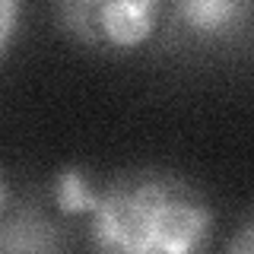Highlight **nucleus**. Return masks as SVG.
Segmentation results:
<instances>
[{
  "label": "nucleus",
  "mask_w": 254,
  "mask_h": 254,
  "mask_svg": "<svg viewBox=\"0 0 254 254\" xmlns=\"http://www.w3.org/2000/svg\"><path fill=\"white\" fill-rule=\"evenodd\" d=\"M213 203L181 172L140 165L95 190L89 210L92 254H206Z\"/></svg>",
  "instance_id": "1"
},
{
  "label": "nucleus",
  "mask_w": 254,
  "mask_h": 254,
  "mask_svg": "<svg viewBox=\"0 0 254 254\" xmlns=\"http://www.w3.org/2000/svg\"><path fill=\"white\" fill-rule=\"evenodd\" d=\"M159 10L153 0H111V3H64L58 16L64 29L92 48H140L153 35Z\"/></svg>",
  "instance_id": "2"
},
{
  "label": "nucleus",
  "mask_w": 254,
  "mask_h": 254,
  "mask_svg": "<svg viewBox=\"0 0 254 254\" xmlns=\"http://www.w3.org/2000/svg\"><path fill=\"white\" fill-rule=\"evenodd\" d=\"M0 254H67V235L35 206H16L0 216Z\"/></svg>",
  "instance_id": "3"
},
{
  "label": "nucleus",
  "mask_w": 254,
  "mask_h": 254,
  "mask_svg": "<svg viewBox=\"0 0 254 254\" xmlns=\"http://www.w3.org/2000/svg\"><path fill=\"white\" fill-rule=\"evenodd\" d=\"M251 13L248 3H238V0H190L181 3L175 16L181 19L190 35L197 42H219L229 38L235 29H242L245 16Z\"/></svg>",
  "instance_id": "4"
},
{
  "label": "nucleus",
  "mask_w": 254,
  "mask_h": 254,
  "mask_svg": "<svg viewBox=\"0 0 254 254\" xmlns=\"http://www.w3.org/2000/svg\"><path fill=\"white\" fill-rule=\"evenodd\" d=\"M54 203H58L61 213L73 216V213H89L95 203V188L86 178V169L79 165H70L58 175L54 181Z\"/></svg>",
  "instance_id": "5"
},
{
  "label": "nucleus",
  "mask_w": 254,
  "mask_h": 254,
  "mask_svg": "<svg viewBox=\"0 0 254 254\" xmlns=\"http://www.w3.org/2000/svg\"><path fill=\"white\" fill-rule=\"evenodd\" d=\"M222 254H254V213L235 229V235L229 238V245H226Z\"/></svg>",
  "instance_id": "6"
},
{
  "label": "nucleus",
  "mask_w": 254,
  "mask_h": 254,
  "mask_svg": "<svg viewBox=\"0 0 254 254\" xmlns=\"http://www.w3.org/2000/svg\"><path fill=\"white\" fill-rule=\"evenodd\" d=\"M16 22H19V3L0 0V58H3L6 45H10V38L16 32Z\"/></svg>",
  "instance_id": "7"
},
{
  "label": "nucleus",
  "mask_w": 254,
  "mask_h": 254,
  "mask_svg": "<svg viewBox=\"0 0 254 254\" xmlns=\"http://www.w3.org/2000/svg\"><path fill=\"white\" fill-rule=\"evenodd\" d=\"M6 206H10V185H6L3 172H0V213H6Z\"/></svg>",
  "instance_id": "8"
}]
</instances>
